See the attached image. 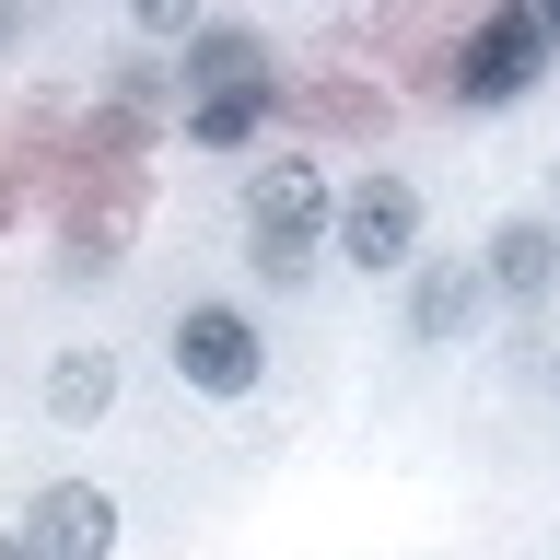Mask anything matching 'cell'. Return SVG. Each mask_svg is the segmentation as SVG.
I'll use <instances>...</instances> for the list:
<instances>
[{
	"label": "cell",
	"instance_id": "cell-6",
	"mask_svg": "<svg viewBox=\"0 0 560 560\" xmlns=\"http://www.w3.org/2000/svg\"><path fill=\"white\" fill-rule=\"evenodd\" d=\"M187 94H199V105H222V94H269V35L199 24V35H187Z\"/></svg>",
	"mask_w": 560,
	"mask_h": 560
},
{
	"label": "cell",
	"instance_id": "cell-11",
	"mask_svg": "<svg viewBox=\"0 0 560 560\" xmlns=\"http://www.w3.org/2000/svg\"><path fill=\"white\" fill-rule=\"evenodd\" d=\"M0 560H35V549H24V537H0Z\"/></svg>",
	"mask_w": 560,
	"mask_h": 560
},
{
	"label": "cell",
	"instance_id": "cell-3",
	"mask_svg": "<svg viewBox=\"0 0 560 560\" xmlns=\"http://www.w3.org/2000/svg\"><path fill=\"white\" fill-rule=\"evenodd\" d=\"M549 35H560V12H502V24H479L467 59H455V94L467 105H514L525 82H537V59H549Z\"/></svg>",
	"mask_w": 560,
	"mask_h": 560
},
{
	"label": "cell",
	"instance_id": "cell-10",
	"mask_svg": "<svg viewBox=\"0 0 560 560\" xmlns=\"http://www.w3.org/2000/svg\"><path fill=\"white\" fill-rule=\"evenodd\" d=\"M280 94H222V105H187V140H210V152H234L245 129H257V117H269Z\"/></svg>",
	"mask_w": 560,
	"mask_h": 560
},
{
	"label": "cell",
	"instance_id": "cell-12",
	"mask_svg": "<svg viewBox=\"0 0 560 560\" xmlns=\"http://www.w3.org/2000/svg\"><path fill=\"white\" fill-rule=\"evenodd\" d=\"M549 385H560V362H549Z\"/></svg>",
	"mask_w": 560,
	"mask_h": 560
},
{
	"label": "cell",
	"instance_id": "cell-7",
	"mask_svg": "<svg viewBox=\"0 0 560 560\" xmlns=\"http://www.w3.org/2000/svg\"><path fill=\"white\" fill-rule=\"evenodd\" d=\"M479 269H490V304L537 315V304H549V280H560V234H549V222H502Z\"/></svg>",
	"mask_w": 560,
	"mask_h": 560
},
{
	"label": "cell",
	"instance_id": "cell-2",
	"mask_svg": "<svg viewBox=\"0 0 560 560\" xmlns=\"http://www.w3.org/2000/svg\"><path fill=\"white\" fill-rule=\"evenodd\" d=\"M327 234H339L350 269H409V245H420V187H397V175H362V187H339Z\"/></svg>",
	"mask_w": 560,
	"mask_h": 560
},
{
	"label": "cell",
	"instance_id": "cell-5",
	"mask_svg": "<svg viewBox=\"0 0 560 560\" xmlns=\"http://www.w3.org/2000/svg\"><path fill=\"white\" fill-rule=\"evenodd\" d=\"M24 549H35V560H117V502H105L94 479H59V490H35V514H24Z\"/></svg>",
	"mask_w": 560,
	"mask_h": 560
},
{
	"label": "cell",
	"instance_id": "cell-4",
	"mask_svg": "<svg viewBox=\"0 0 560 560\" xmlns=\"http://www.w3.org/2000/svg\"><path fill=\"white\" fill-rule=\"evenodd\" d=\"M175 374L199 385V397H245L257 385V327L234 304H187L175 315Z\"/></svg>",
	"mask_w": 560,
	"mask_h": 560
},
{
	"label": "cell",
	"instance_id": "cell-8",
	"mask_svg": "<svg viewBox=\"0 0 560 560\" xmlns=\"http://www.w3.org/2000/svg\"><path fill=\"white\" fill-rule=\"evenodd\" d=\"M479 315H490V269H479V257H420V292H409L420 339H467Z\"/></svg>",
	"mask_w": 560,
	"mask_h": 560
},
{
	"label": "cell",
	"instance_id": "cell-1",
	"mask_svg": "<svg viewBox=\"0 0 560 560\" xmlns=\"http://www.w3.org/2000/svg\"><path fill=\"white\" fill-rule=\"evenodd\" d=\"M315 234H327V175L280 152V164L245 187V245H257V269H280V280H292V269L315 257Z\"/></svg>",
	"mask_w": 560,
	"mask_h": 560
},
{
	"label": "cell",
	"instance_id": "cell-9",
	"mask_svg": "<svg viewBox=\"0 0 560 560\" xmlns=\"http://www.w3.org/2000/svg\"><path fill=\"white\" fill-rule=\"evenodd\" d=\"M117 397V362L105 350H59V374H47V420H94Z\"/></svg>",
	"mask_w": 560,
	"mask_h": 560
}]
</instances>
